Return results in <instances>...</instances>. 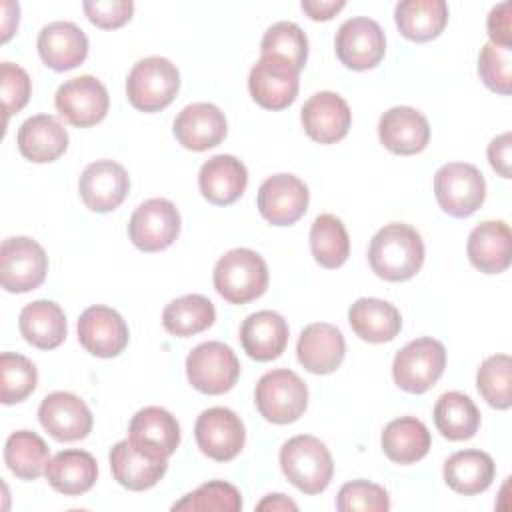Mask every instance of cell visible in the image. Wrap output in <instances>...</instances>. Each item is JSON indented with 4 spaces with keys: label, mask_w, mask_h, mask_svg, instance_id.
<instances>
[{
    "label": "cell",
    "mask_w": 512,
    "mask_h": 512,
    "mask_svg": "<svg viewBox=\"0 0 512 512\" xmlns=\"http://www.w3.org/2000/svg\"><path fill=\"white\" fill-rule=\"evenodd\" d=\"M446 368L444 344L434 338H416L400 348L392 362V376L398 388L410 394L430 390Z\"/></svg>",
    "instance_id": "cell-6"
},
{
    "label": "cell",
    "mask_w": 512,
    "mask_h": 512,
    "mask_svg": "<svg viewBox=\"0 0 512 512\" xmlns=\"http://www.w3.org/2000/svg\"><path fill=\"white\" fill-rule=\"evenodd\" d=\"M468 260L484 274L508 270L512 260V232L504 220L480 222L468 236Z\"/></svg>",
    "instance_id": "cell-25"
},
{
    "label": "cell",
    "mask_w": 512,
    "mask_h": 512,
    "mask_svg": "<svg viewBox=\"0 0 512 512\" xmlns=\"http://www.w3.org/2000/svg\"><path fill=\"white\" fill-rule=\"evenodd\" d=\"M228 132L224 112L210 102H194L184 106L174 118V136L180 146L204 152L218 146Z\"/></svg>",
    "instance_id": "cell-21"
},
{
    "label": "cell",
    "mask_w": 512,
    "mask_h": 512,
    "mask_svg": "<svg viewBox=\"0 0 512 512\" xmlns=\"http://www.w3.org/2000/svg\"><path fill=\"white\" fill-rule=\"evenodd\" d=\"M42 428L58 442H76L90 434L92 412L86 402L72 392H52L38 408Z\"/></svg>",
    "instance_id": "cell-19"
},
{
    "label": "cell",
    "mask_w": 512,
    "mask_h": 512,
    "mask_svg": "<svg viewBox=\"0 0 512 512\" xmlns=\"http://www.w3.org/2000/svg\"><path fill=\"white\" fill-rule=\"evenodd\" d=\"M38 384V370L34 362L16 352H2L0 356V400L2 404H18L26 400Z\"/></svg>",
    "instance_id": "cell-40"
},
{
    "label": "cell",
    "mask_w": 512,
    "mask_h": 512,
    "mask_svg": "<svg viewBox=\"0 0 512 512\" xmlns=\"http://www.w3.org/2000/svg\"><path fill=\"white\" fill-rule=\"evenodd\" d=\"M510 380H512V360L508 354L488 356L476 372V388L480 396L496 410H508L512 404Z\"/></svg>",
    "instance_id": "cell-41"
},
{
    "label": "cell",
    "mask_w": 512,
    "mask_h": 512,
    "mask_svg": "<svg viewBox=\"0 0 512 512\" xmlns=\"http://www.w3.org/2000/svg\"><path fill=\"white\" fill-rule=\"evenodd\" d=\"M300 120L304 132L318 144L340 142L352 124V112L348 102L336 92H316L310 96L302 110Z\"/></svg>",
    "instance_id": "cell-20"
},
{
    "label": "cell",
    "mask_w": 512,
    "mask_h": 512,
    "mask_svg": "<svg viewBox=\"0 0 512 512\" xmlns=\"http://www.w3.org/2000/svg\"><path fill=\"white\" fill-rule=\"evenodd\" d=\"M214 288L230 304H246L260 298L268 288V266L250 248H234L214 266Z\"/></svg>",
    "instance_id": "cell-3"
},
{
    "label": "cell",
    "mask_w": 512,
    "mask_h": 512,
    "mask_svg": "<svg viewBox=\"0 0 512 512\" xmlns=\"http://www.w3.org/2000/svg\"><path fill=\"white\" fill-rule=\"evenodd\" d=\"M180 88L178 68L160 56L138 60L126 78L128 102L142 112H158L172 104Z\"/></svg>",
    "instance_id": "cell-4"
},
{
    "label": "cell",
    "mask_w": 512,
    "mask_h": 512,
    "mask_svg": "<svg viewBox=\"0 0 512 512\" xmlns=\"http://www.w3.org/2000/svg\"><path fill=\"white\" fill-rule=\"evenodd\" d=\"M172 510H222L238 512L242 510L240 490L224 480H210L198 486L194 492L186 494L182 500L172 504Z\"/></svg>",
    "instance_id": "cell-43"
},
{
    "label": "cell",
    "mask_w": 512,
    "mask_h": 512,
    "mask_svg": "<svg viewBox=\"0 0 512 512\" xmlns=\"http://www.w3.org/2000/svg\"><path fill=\"white\" fill-rule=\"evenodd\" d=\"M348 322L358 338L372 344L394 340L402 328L398 308L380 298H358L348 310Z\"/></svg>",
    "instance_id": "cell-30"
},
{
    "label": "cell",
    "mask_w": 512,
    "mask_h": 512,
    "mask_svg": "<svg viewBox=\"0 0 512 512\" xmlns=\"http://www.w3.org/2000/svg\"><path fill=\"white\" fill-rule=\"evenodd\" d=\"M60 116L78 128H88L102 122L108 114L110 98L106 86L90 74L66 80L54 96Z\"/></svg>",
    "instance_id": "cell-12"
},
{
    "label": "cell",
    "mask_w": 512,
    "mask_h": 512,
    "mask_svg": "<svg viewBox=\"0 0 512 512\" xmlns=\"http://www.w3.org/2000/svg\"><path fill=\"white\" fill-rule=\"evenodd\" d=\"M186 376L198 392L218 396L238 382L240 362L228 344L218 340L202 342L186 358Z\"/></svg>",
    "instance_id": "cell-8"
},
{
    "label": "cell",
    "mask_w": 512,
    "mask_h": 512,
    "mask_svg": "<svg viewBox=\"0 0 512 512\" xmlns=\"http://www.w3.org/2000/svg\"><path fill=\"white\" fill-rule=\"evenodd\" d=\"M346 6L344 0H302L300 8L312 20H330Z\"/></svg>",
    "instance_id": "cell-50"
},
{
    "label": "cell",
    "mask_w": 512,
    "mask_h": 512,
    "mask_svg": "<svg viewBox=\"0 0 512 512\" xmlns=\"http://www.w3.org/2000/svg\"><path fill=\"white\" fill-rule=\"evenodd\" d=\"M130 190V178L122 164L114 160H96L88 164L78 180V192L92 212L116 210Z\"/></svg>",
    "instance_id": "cell-18"
},
{
    "label": "cell",
    "mask_w": 512,
    "mask_h": 512,
    "mask_svg": "<svg viewBox=\"0 0 512 512\" xmlns=\"http://www.w3.org/2000/svg\"><path fill=\"white\" fill-rule=\"evenodd\" d=\"M308 188L294 174H274L258 188V210L272 226H292L308 210Z\"/></svg>",
    "instance_id": "cell-16"
},
{
    "label": "cell",
    "mask_w": 512,
    "mask_h": 512,
    "mask_svg": "<svg viewBox=\"0 0 512 512\" xmlns=\"http://www.w3.org/2000/svg\"><path fill=\"white\" fill-rule=\"evenodd\" d=\"M336 508L340 512H386L390 510V496L380 484L352 480L338 490Z\"/></svg>",
    "instance_id": "cell-45"
},
{
    "label": "cell",
    "mask_w": 512,
    "mask_h": 512,
    "mask_svg": "<svg viewBox=\"0 0 512 512\" xmlns=\"http://www.w3.org/2000/svg\"><path fill=\"white\" fill-rule=\"evenodd\" d=\"M98 476L96 458L86 450H62L46 466L48 484L66 496L88 492Z\"/></svg>",
    "instance_id": "cell-31"
},
{
    "label": "cell",
    "mask_w": 512,
    "mask_h": 512,
    "mask_svg": "<svg viewBox=\"0 0 512 512\" xmlns=\"http://www.w3.org/2000/svg\"><path fill=\"white\" fill-rule=\"evenodd\" d=\"M48 272L44 248L28 236L6 238L0 246V284L6 292L24 294L38 288Z\"/></svg>",
    "instance_id": "cell-9"
},
{
    "label": "cell",
    "mask_w": 512,
    "mask_h": 512,
    "mask_svg": "<svg viewBox=\"0 0 512 512\" xmlns=\"http://www.w3.org/2000/svg\"><path fill=\"white\" fill-rule=\"evenodd\" d=\"M510 150H512V138L510 132H504L500 136H496L490 144H488V160L490 166L502 176V178H510Z\"/></svg>",
    "instance_id": "cell-49"
},
{
    "label": "cell",
    "mask_w": 512,
    "mask_h": 512,
    "mask_svg": "<svg viewBox=\"0 0 512 512\" xmlns=\"http://www.w3.org/2000/svg\"><path fill=\"white\" fill-rule=\"evenodd\" d=\"M400 34L412 42H428L448 24V4L444 0H404L394 8Z\"/></svg>",
    "instance_id": "cell-35"
},
{
    "label": "cell",
    "mask_w": 512,
    "mask_h": 512,
    "mask_svg": "<svg viewBox=\"0 0 512 512\" xmlns=\"http://www.w3.org/2000/svg\"><path fill=\"white\" fill-rule=\"evenodd\" d=\"M36 46L42 62L56 72L72 70L88 56V38L84 30L66 20L46 24L38 34Z\"/></svg>",
    "instance_id": "cell-23"
},
{
    "label": "cell",
    "mask_w": 512,
    "mask_h": 512,
    "mask_svg": "<svg viewBox=\"0 0 512 512\" xmlns=\"http://www.w3.org/2000/svg\"><path fill=\"white\" fill-rule=\"evenodd\" d=\"M310 250L322 268H340L350 254L346 226L334 214H320L310 228Z\"/></svg>",
    "instance_id": "cell-39"
},
{
    "label": "cell",
    "mask_w": 512,
    "mask_h": 512,
    "mask_svg": "<svg viewBox=\"0 0 512 512\" xmlns=\"http://www.w3.org/2000/svg\"><path fill=\"white\" fill-rule=\"evenodd\" d=\"M16 144L20 154L36 164L58 160L68 148V132L58 118L50 114H36L18 128Z\"/></svg>",
    "instance_id": "cell-28"
},
{
    "label": "cell",
    "mask_w": 512,
    "mask_h": 512,
    "mask_svg": "<svg viewBox=\"0 0 512 512\" xmlns=\"http://www.w3.org/2000/svg\"><path fill=\"white\" fill-rule=\"evenodd\" d=\"M216 320L214 304L202 294H186L172 300L162 312L164 328L178 338H188L210 328Z\"/></svg>",
    "instance_id": "cell-38"
},
{
    "label": "cell",
    "mask_w": 512,
    "mask_h": 512,
    "mask_svg": "<svg viewBox=\"0 0 512 512\" xmlns=\"http://www.w3.org/2000/svg\"><path fill=\"white\" fill-rule=\"evenodd\" d=\"M128 438L134 444L172 456L180 444V424L168 410L160 406H146L132 416Z\"/></svg>",
    "instance_id": "cell-32"
},
{
    "label": "cell",
    "mask_w": 512,
    "mask_h": 512,
    "mask_svg": "<svg viewBox=\"0 0 512 512\" xmlns=\"http://www.w3.org/2000/svg\"><path fill=\"white\" fill-rule=\"evenodd\" d=\"M298 70L280 56H260L248 76L254 102L266 110L288 108L298 96Z\"/></svg>",
    "instance_id": "cell-13"
},
{
    "label": "cell",
    "mask_w": 512,
    "mask_h": 512,
    "mask_svg": "<svg viewBox=\"0 0 512 512\" xmlns=\"http://www.w3.org/2000/svg\"><path fill=\"white\" fill-rule=\"evenodd\" d=\"M260 52L262 56H280L300 72L308 58V38L298 24L276 22L264 32Z\"/></svg>",
    "instance_id": "cell-42"
},
{
    "label": "cell",
    "mask_w": 512,
    "mask_h": 512,
    "mask_svg": "<svg viewBox=\"0 0 512 512\" xmlns=\"http://www.w3.org/2000/svg\"><path fill=\"white\" fill-rule=\"evenodd\" d=\"M346 354V342L342 332L328 322L308 324L296 344L298 362L312 374L334 372Z\"/></svg>",
    "instance_id": "cell-24"
},
{
    "label": "cell",
    "mask_w": 512,
    "mask_h": 512,
    "mask_svg": "<svg viewBox=\"0 0 512 512\" xmlns=\"http://www.w3.org/2000/svg\"><path fill=\"white\" fill-rule=\"evenodd\" d=\"M110 470L114 480L132 492H142L160 482L168 470V456L134 444L130 438L120 440L110 450Z\"/></svg>",
    "instance_id": "cell-11"
},
{
    "label": "cell",
    "mask_w": 512,
    "mask_h": 512,
    "mask_svg": "<svg viewBox=\"0 0 512 512\" xmlns=\"http://www.w3.org/2000/svg\"><path fill=\"white\" fill-rule=\"evenodd\" d=\"M434 196L448 216L468 218L484 204L486 182L474 164L448 162L434 174Z\"/></svg>",
    "instance_id": "cell-7"
},
{
    "label": "cell",
    "mask_w": 512,
    "mask_h": 512,
    "mask_svg": "<svg viewBox=\"0 0 512 512\" xmlns=\"http://www.w3.org/2000/svg\"><path fill=\"white\" fill-rule=\"evenodd\" d=\"M434 424L448 440H468L480 428V410L464 392H444L434 404Z\"/></svg>",
    "instance_id": "cell-36"
},
{
    "label": "cell",
    "mask_w": 512,
    "mask_h": 512,
    "mask_svg": "<svg viewBox=\"0 0 512 512\" xmlns=\"http://www.w3.org/2000/svg\"><path fill=\"white\" fill-rule=\"evenodd\" d=\"M432 446V436L416 416H400L382 430V450L396 464H414L422 460Z\"/></svg>",
    "instance_id": "cell-33"
},
{
    "label": "cell",
    "mask_w": 512,
    "mask_h": 512,
    "mask_svg": "<svg viewBox=\"0 0 512 512\" xmlns=\"http://www.w3.org/2000/svg\"><path fill=\"white\" fill-rule=\"evenodd\" d=\"M194 436L198 448L216 462L236 458L246 442V430L240 416L222 406L208 408L196 418Z\"/></svg>",
    "instance_id": "cell-14"
},
{
    "label": "cell",
    "mask_w": 512,
    "mask_h": 512,
    "mask_svg": "<svg viewBox=\"0 0 512 512\" xmlns=\"http://www.w3.org/2000/svg\"><path fill=\"white\" fill-rule=\"evenodd\" d=\"M512 46H500L486 42L478 56V74L480 80L502 96L512 92Z\"/></svg>",
    "instance_id": "cell-44"
},
{
    "label": "cell",
    "mask_w": 512,
    "mask_h": 512,
    "mask_svg": "<svg viewBox=\"0 0 512 512\" xmlns=\"http://www.w3.org/2000/svg\"><path fill=\"white\" fill-rule=\"evenodd\" d=\"M0 82H2V100H4L6 114L12 116V114L20 112L30 100V92H32L30 76L18 64L2 62L0 64Z\"/></svg>",
    "instance_id": "cell-46"
},
{
    "label": "cell",
    "mask_w": 512,
    "mask_h": 512,
    "mask_svg": "<svg viewBox=\"0 0 512 512\" xmlns=\"http://www.w3.org/2000/svg\"><path fill=\"white\" fill-rule=\"evenodd\" d=\"M240 344L256 362H270L282 356L288 344V324L274 310H260L240 326Z\"/></svg>",
    "instance_id": "cell-27"
},
{
    "label": "cell",
    "mask_w": 512,
    "mask_h": 512,
    "mask_svg": "<svg viewBox=\"0 0 512 512\" xmlns=\"http://www.w3.org/2000/svg\"><path fill=\"white\" fill-rule=\"evenodd\" d=\"M128 338V326L114 308L96 304L78 318V340L92 356L114 358L128 346Z\"/></svg>",
    "instance_id": "cell-17"
},
{
    "label": "cell",
    "mask_w": 512,
    "mask_h": 512,
    "mask_svg": "<svg viewBox=\"0 0 512 512\" xmlns=\"http://www.w3.org/2000/svg\"><path fill=\"white\" fill-rule=\"evenodd\" d=\"M4 462L20 480H36L46 474L50 462L48 444L32 430L12 432L4 444Z\"/></svg>",
    "instance_id": "cell-37"
},
{
    "label": "cell",
    "mask_w": 512,
    "mask_h": 512,
    "mask_svg": "<svg viewBox=\"0 0 512 512\" xmlns=\"http://www.w3.org/2000/svg\"><path fill=\"white\" fill-rule=\"evenodd\" d=\"M86 18L102 30H114L124 26L134 12L132 0H84Z\"/></svg>",
    "instance_id": "cell-47"
},
{
    "label": "cell",
    "mask_w": 512,
    "mask_h": 512,
    "mask_svg": "<svg viewBox=\"0 0 512 512\" xmlns=\"http://www.w3.org/2000/svg\"><path fill=\"white\" fill-rule=\"evenodd\" d=\"M336 56L352 70H370L380 64L386 52V36L372 18H350L336 32Z\"/></svg>",
    "instance_id": "cell-15"
},
{
    "label": "cell",
    "mask_w": 512,
    "mask_h": 512,
    "mask_svg": "<svg viewBox=\"0 0 512 512\" xmlns=\"http://www.w3.org/2000/svg\"><path fill=\"white\" fill-rule=\"evenodd\" d=\"M510 10H512V2H502L498 6H494L488 14V36L492 44H500V46H512L510 40Z\"/></svg>",
    "instance_id": "cell-48"
},
{
    "label": "cell",
    "mask_w": 512,
    "mask_h": 512,
    "mask_svg": "<svg viewBox=\"0 0 512 512\" xmlns=\"http://www.w3.org/2000/svg\"><path fill=\"white\" fill-rule=\"evenodd\" d=\"M180 234V212L166 198L144 200L130 216L128 236L142 252H160Z\"/></svg>",
    "instance_id": "cell-10"
},
{
    "label": "cell",
    "mask_w": 512,
    "mask_h": 512,
    "mask_svg": "<svg viewBox=\"0 0 512 512\" xmlns=\"http://www.w3.org/2000/svg\"><path fill=\"white\" fill-rule=\"evenodd\" d=\"M496 474L494 460L482 450H460L444 462L446 484L464 496L480 494L490 488Z\"/></svg>",
    "instance_id": "cell-34"
},
{
    "label": "cell",
    "mask_w": 512,
    "mask_h": 512,
    "mask_svg": "<svg viewBox=\"0 0 512 512\" xmlns=\"http://www.w3.org/2000/svg\"><path fill=\"white\" fill-rule=\"evenodd\" d=\"M254 402L264 420L272 424H290L304 414L308 406V388L296 372L276 368L258 380Z\"/></svg>",
    "instance_id": "cell-5"
},
{
    "label": "cell",
    "mask_w": 512,
    "mask_h": 512,
    "mask_svg": "<svg viewBox=\"0 0 512 512\" xmlns=\"http://www.w3.org/2000/svg\"><path fill=\"white\" fill-rule=\"evenodd\" d=\"M378 136L386 150L400 156H412L428 146L430 124L420 110L394 106L380 116Z\"/></svg>",
    "instance_id": "cell-22"
},
{
    "label": "cell",
    "mask_w": 512,
    "mask_h": 512,
    "mask_svg": "<svg viewBox=\"0 0 512 512\" xmlns=\"http://www.w3.org/2000/svg\"><path fill=\"white\" fill-rule=\"evenodd\" d=\"M368 262L382 280H410L424 264V240L410 224L390 222L372 236Z\"/></svg>",
    "instance_id": "cell-1"
},
{
    "label": "cell",
    "mask_w": 512,
    "mask_h": 512,
    "mask_svg": "<svg viewBox=\"0 0 512 512\" xmlns=\"http://www.w3.org/2000/svg\"><path fill=\"white\" fill-rule=\"evenodd\" d=\"M18 326L24 340L40 350L58 348L68 334L66 314L52 300H34L26 304L20 312Z\"/></svg>",
    "instance_id": "cell-29"
},
{
    "label": "cell",
    "mask_w": 512,
    "mask_h": 512,
    "mask_svg": "<svg viewBox=\"0 0 512 512\" xmlns=\"http://www.w3.org/2000/svg\"><path fill=\"white\" fill-rule=\"evenodd\" d=\"M198 186L208 202L228 206L244 194L248 186V170L236 156L218 154L200 166Z\"/></svg>",
    "instance_id": "cell-26"
},
{
    "label": "cell",
    "mask_w": 512,
    "mask_h": 512,
    "mask_svg": "<svg viewBox=\"0 0 512 512\" xmlns=\"http://www.w3.org/2000/svg\"><path fill=\"white\" fill-rule=\"evenodd\" d=\"M256 508L258 510H298L296 502H292L284 494H268L262 502H258Z\"/></svg>",
    "instance_id": "cell-51"
},
{
    "label": "cell",
    "mask_w": 512,
    "mask_h": 512,
    "mask_svg": "<svg viewBox=\"0 0 512 512\" xmlns=\"http://www.w3.org/2000/svg\"><path fill=\"white\" fill-rule=\"evenodd\" d=\"M280 468L292 486L310 496L324 492L334 474L330 450L310 434L294 436L282 444Z\"/></svg>",
    "instance_id": "cell-2"
}]
</instances>
